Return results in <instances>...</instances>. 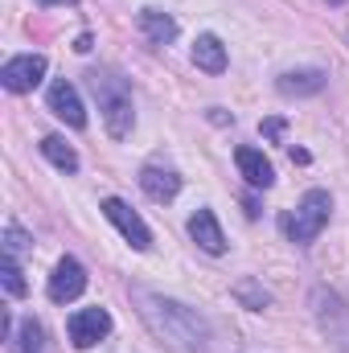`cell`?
Segmentation results:
<instances>
[{"label":"cell","mask_w":349,"mask_h":353,"mask_svg":"<svg viewBox=\"0 0 349 353\" xmlns=\"http://www.w3.org/2000/svg\"><path fill=\"white\" fill-rule=\"evenodd\" d=\"M136 25H140V33H144L152 46H169V41L177 37V21L169 17V12H161V8H140Z\"/></svg>","instance_id":"12"},{"label":"cell","mask_w":349,"mask_h":353,"mask_svg":"<svg viewBox=\"0 0 349 353\" xmlns=\"http://www.w3.org/2000/svg\"><path fill=\"white\" fill-rule=\"evenodd\" d=\"M29 247H33V239H29L17 222H8V226H4V255H12V259H17V255H21V251H29Z\"/></svg>","instance_id":"19"},{"label":"cell","mask_w":349,"mask_h":353,"mask_svg":"<svg viewBox=\"0 0 349 353\" xmlns=\"http://www.w3.org/2000/svg\"><path fill=\"white\" fill-rule=\"evenodd\" d=\"M140 189L152 201H173L177 193H181V176L173 169H161V165H144L140 169Z\"/></svg>","instance_id":"10"},{"label":"cell","mask_w":349,"mask_h":353,"mask_svg":"<svg viewBox=\"0 0 349 353\" xmlns=\"http://www.w3.org/2000/svg\"><path fill=\"white\" fill-rule=\"evenodd\" d=\"M235 165H239V173L247 176V185H255V189H271L275 169H271V161L263 157L259 148H239V152H235Z\"/></svg>","instance_id":"11"},{"label":"cell","mask_w":349,"mask_h":353,"mask_svg":"<svg viewBox=\"0 0 349 353\" xmlns=\"http://www.w3.org/2000/svg\"><path fill=\"white\" fill-rule=\"evenodd\" d=\"M50 300L54 304H70V300H79L83 292H87V271L79 259H62V263L54 267V275H50Z\"/></svg>","instance_id":"7"},{"label":"cell","mask_w":349,"mask_h":353,"mask_svg":"<svg viewBox=\"0 0 349 353\" xmlns=\"http://www.w3.org/2000/svg\"><path fill=\"white\" fill-rule=\"evenodd\" d=\"M279 94H288V99H304V94H317V90L325 87V70H288V74H279Z\"/></svg>","instance_id":"14"},{"label":"cell","mask_w":349,"mask_h":353,"mask_svg":"<svg viewBox=\"0 0 349 353\" xmlns=\"http://www.w3.org/2000/svg\"><path fill=\"white\" fill-rule=\"evenodd\" d=\"M50 111L62 119V123H70V128H87V107H83V99H79V90L74 83H66V79H58L54 87H50Z\"/></svg>","instance_id":"8"},{"label":"cell","mask_w":349,"mask_h":353,"mask_svg":"<svg viewBox=\"0 0 349 353\" xmlns=\"http://www.w3.org/2000/svg\"><path fill=\"white\" fill-rule=\"evenodd\" d=\"M41 4H74V0H41Z\"/></svg>","instance_id":"21"},{"label":"cell","mask_w":349,"mask_h":353,"mask_svg":"<svg viewBox=\"0 0 349 353\" xmlns=\"http://www.w3.org/2000/svg\"><path fill=\"white\" fill-rule=\"evenodd\" d=\"M87 79H90L94 99H99V115H103L107 132H111L115 140H128L132 128H136V107H132L128 83H123L115 70H90Z\"/></svg>","instance_id":"2"},{"label":"cell","mask_w":349,"mask_h":353,"mask_svg":"<svg viewBox=\"0 0 349 353\" xmlns=\"http://www.w3.org/2000/svg\"><path fill=\"white\" fill-rule=\"evenodd\" d=\"M235 300H243V304H247L251 312H263V308L271 304V296L263 292V288H259V283H255V279H243V283L235 288Z\"/></svg>","instance_id":"17"},{"label":"cell","mask_w":349,"mask_h":353,"mask_svg":"<svg viewBox=\"0 0 349 353\" xmlns=\"http://www.w3.org/2000/svg\"><path fill=\"white\" fill-rule=\"evenodd\" d=\"M136 300H140V316L148 321V329L173 353H206L210 325L193 308H185L181 300H169V296H152V292H136Z\"/></svg>","instance_id":"1"},{"label":"cell","mask_w":349,"mask_h":353,"mask_svg":"<svg viewBox=\"0 0 349 353\" xmlns=\"http://www.w3.org/2000/svg\"><path fill=\"white\" fill-rule=\"evenodd\" d=\"M329 214H333V197H329L325 189H308V193L300 197L296 214L283 218V234L304 247V243H312V239L329 226Z\"/></svg>","instance_id":"3"},{"label":"cell","mask_w":349,"mask_h":353,"mask_svg":"<svg viewBox=\"0 0 349 353\" xmlns=\"http://www.w3.org/2000/svg\"><path fill=\"white\" fill-rule=\"evenodd\" d=\"M193 66L206 70V74H222L226 70V46L214 37V33H201L193 41Z\"/></svg>","instance_id":"13"},{"label":"cell","mask_w":349,"mask_h":353,"mask_svg":"<svg viewBox=\"0 0 349 353\" xmlns=\"http://www.w3.org/2000/svg\"><path fill=\"white\" fill-rule=\"evenodd\" d=\"M0 283H4V292L17 300V296H25V275H21V267L12 255H4V263H0Z\"/></svg>","instance_id":"18"},{"label":"cell","mask_w":349,"mask_h":353,"mask_svg":"<svg viewBox=\"0 0 349 353\" xmlns=\"http://www.w3.org/2000/svg\"><path fill=\"white\" fill-rule=\"evenodd\" d=\"M41 157H46L54 169H62V173H74V169H79V152H74L62 136H46V140H41Z\"/></svg>","instance_id":"15"},{"label":"cell","mask_w":349,"mask_h":353,"mask_svg":"<svg viewBox=\"0 0 349 353\" xmlns=\"http://www.w3.org/2000/svg\"><path fill=\"white\" fill-rule=\"evenodd\" d=\"M12 353H50L46 350V333H41V325L37 321H25L17 333H12Z\"/></svg>","instance_id":"16"},{"label":"cell","mask_w":349,"mask_h":353,"mask_svg":"<svg viewBox=\"0 0 349 353\" xmlns=\"http://www.w3.org/2000/svg\"><path fill=\"white\" fill-rule=\"evenodd\" d=\"M189 239H193L206 255H222V251H226V234H222L214 210H197V214L189 218Z\"/></svg>","instance_id":"9"},{"label":"cell","mask_w":349,"mask_h":353,"mask_svg":"<svg viewBox=\"0 0 349 353\" xmlns=\"http://www.w3.org/2000/svg\"><path fill=\"white\" fill-rule=\"evenodd\" d=\"M66 329H70L74 350H90V345H99V341L111 333V316H107V308H83V312L70 316Z\"/></svg>","instance_id":"6"},{"label":"cell","mask_w":349,"mask_h":353,"mask_svg":"<svg viewBox=\"0 0 349 353\" xmlns=\"http://www.w3.org/2000/svg\"><path fill=\"white\" fill-rule=\"evenodd\" d=\"M103 214H107V222H111L136 251H148V247H152V230L144 226V218H140L123 197H103Z\"/></svg>","instance_id":"4"},{"label":"cell","mask_w":349,"mask_h":353,"mask_svg":"<svg viewBox=\"0 0 349 353\" xmlns=\"http://www.w3.org/2000/svg\"><path fill=\"white\" fill-rule=\"evenodd\" d=\"M263 136L279 140V136H283V119H267V123H263Z\"/></svg>","instance_id":"20"},{"label":"cell","mask_w":349,"mask_h":353,"mask_svg":"<svg viewBox=\"0 0 349 353\" xmlns=\"http://www.w3.org/2000/svg\"><path fill=\"white\" fill-rule=\"evenodd\" d=\"M41 79H46V58H41V54L8 58V62H4V70H0V83H4V90H12V94L33 90Z\"/></svg>","instance_id":"5"}]
</instances>
